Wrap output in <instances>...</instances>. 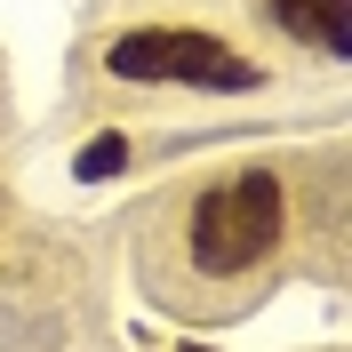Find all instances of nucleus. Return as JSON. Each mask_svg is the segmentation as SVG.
Wrapping results in <instances>:
<instances>
[{"label":"nucleus","instance_id":"obj_1","mask_svg":"<svg viewBox=\"0 0 352 352\" xmlns=\"http://www.w3.org/2000/svg\"><path fill=\"white\" fill-rule=\"evenodd\" d=\"M280 176L241 168V176H217L208 192L192 200V264L200 272H248L280 248Z\"/></svg>","mask_w":352,"mask_h":352},{"label":"nucleus","instance_id":"obj_2","mask_svg":"<svg viewBox=\"0 0 352 352\" xmlns=\"http://www.w3.org/2000/svg\"><path fill=\"white\" fill-rule=\"evenodd\" d=\"M104 72H120V80H192V88H256L264 80L241 48L208 41V32H168V24L120 32L104 48Z\"/></svg>","mask_w":352,"mask_h":352},{"label":"nucleus","instance_id":"obj_3","mask_svg":"<svg viewBox=\"0 0 352 352\" xmlns=\"http://www.w3.org/2000/svg\"><path fill=\"white\" fill-rule=\"evenodd\" d=\"M272 16L296 41L329 48V56H352V0H272Z\"/></svg>","mask_w":352,"mask_h":352},{"label":"nucleus","instance_id":"obj_4","mask_svg":"<svg viewBox=\"0 0 352 352\" xmlns=\"http://www.w3.org/2000/svg\"><path fill=\"white\" fill-rule=\"evenodd\" d=\"M120 160H129V144H120V136H96V144H88V153L72 160V176H112Z\"/></svg>","mask_w":352,"mask_h":352}]
</instances>
